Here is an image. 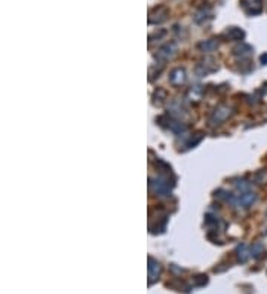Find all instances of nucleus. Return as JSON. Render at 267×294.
<instances>
[]
</instances>
